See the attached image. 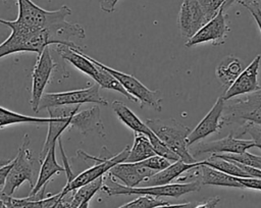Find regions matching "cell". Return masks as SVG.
Returning a JSON list of instances; mask_svg holds the SVG:
<instances>
[{"instance_id": "9c48e42d", "label": "cell", "mask_w": 261, "mask_h": 208, "mask_svg": "<svg viewBox=\"0 0 261 208\" xmlns=\"http://www.w3.org/2000/svg\"><path fill=\"white\" fill-rule=\"evenodd\" d=\"M261 107V89L224 100L222 111L223 125L232 122L243 124L248 114Z\"/></svg>"}, {"instance_id": "ac0fdd59", "label": "cell", "mask_w": 261, "mask_h": 208, "mask_svg": "<svg viewBox=\"0 0 261 208\" xmlns=\"http://www.w3.org/2000/svg\"><path fill=\"white\" fill-rule=\"evenodd\" d=\"M108 175L115 180H120L126 187H137L156 171L142 165L140 162H120L110 168Z\"/></svg>"}, {"instance_id": "f546056e", "label": "cell", "mask_w": 261, "mask_h": 208, "mask_svg": "<svg viewBox=\"0 0 261 208\" xmlns=\"http://www.w3.org/2000/svg\"><path fill=\"white\" fill-rule=\"evenodd\" d=\"M245 134H249L252 138L253 143L255 144V147L261 149V124L246 121L242 124L241 134H239L238 136H242Z\"/></svg>"}, {"instance_id": "4dcf8cb0", "label": "cell", "mask_w": 261, "mask_h": 208, "mask_svg": "<svg viewBox=\"0 0 261 208\" xmlns=\"http://www.w3.org/2000/svg\"><path fill=\"white\" fill-rule=\"evenodd\" d=\"M203 11L205 12L208 20L214 17L219 9L222 7L225 0H197Z\"/></svg>"}, {"instance_id": "e575fe53", "label": "cell", "mask_w": 261, "mask_h": 208, "mask_svg": "<svg viewBox=\"0 0 261 208\" xmlns=\"http://www.w3.org/2000/svg\"><path fill=\"white\" fill-rule=\"evenodd\" d=\"M220 202V198L219 197H212L204 202L201 203H197L194 208H215L216 205Z\"/></svg>"}, {"instance_id": "d590c367", "label": "cell", "mask_w": 261, "mask_h": 208, "mask_svg": "<svg viewBox=\"0 0 261 208\" xmlns=\"http://www.w3.org/2000/svg\"><path fill=\"white\" fill-rule=\"evenodd\" d=\"M246 121H251L257 124H261V107H259L258 109L254 110L253 112H251L250 114H248L245 118Z\"/></svg>"}, {"instance_id": "cb8c5ba5", "label": "cell", "mask_w": 261, "mask_h": 208, "mask_svg": "<svg viewBox=\"0 0 261 208\" xmlns=\"http://www.w3.org/2000/svg\"><path fill=\"white\" fill-rule=\"evenodd\" d=\"M60 197H62L61 193L50 194L43 199H30L29 197L12 198L11 196L4 195V203L10 208H51Z\"/></svg>"}, {"instance_id": "8fae6325", "label": "cell", "mask_w": 261, "mask_h": 208, "mask_svg": "<svg viewBox=\"0 0 261 208\" xmlns=\"http://www.w3.org/2000/svg\"><path fill=\"white\" fill-rule=\"evenodd\" d=\"M55 66H57V63L53 61L49 46H47L40 54H38V58L32 73V92L30 103L35 112H39L38 108L40 100Z\"/></svg>"}, {"instance_id": "7bdbcfd3", "label": "cell", "mask_w": 261, "mask_h": 208, "mask_svg": "<svg viewBox=\"0 0 261 208\" xmlns=\"http://www.w3.org/2000/svg\"><path fill=\"white\" fill-rule=\"evenodd\" d=\"M10 161H11V159H8V160L7 159H0V167L8 164Z\"/></svg>"}, {"instance_id": "484cf974", "label": "cell", "mask_w": 261, "mask_h": 208, "mask_svg": "<svg viewBox=\"0 0 261 208\" xmlns=\"http://www.w3.org/2000/svg\"><path fill=\"white\" fill-rule=\"evenodd\" d=\"M103 181H104V176H101L74 190L73 195L68 200H65L67 208H77L83 202L90 201L93 198V196L99 190H101Z\"/></svg>"}, {"instance_id": "4316f807", "label": "cell", "mask_w": 261, "mask_h": 208, "mask_svg": "<svg viewBox=\"0 0 261 208\" xmlns=\"http://www.w3.org/2000/svg\"><path fill=\"white\" fill-rule=\"evenodd\" d=\"M50 117L23 115L0 106V128L18 123H49Z\"/></svg>"}, {"instance_id": "ee69618b", "label": "cell", "mask_w": 261, "mask_h": 208, "mask_svg": "<svg viewBox=\"0 0 261 208\" xmlns=\"http://www.w3.org/2000/svg\"><path fill=\"white\" fill-rule=\"evenodd\" d=\"M89 203H90V201H85L77 208H89Z\"/></svg>"}, {"instance_id": "7402d4cb", "label": "cell", "mask_w": 261, "mask_h": 208, "mask_svg": "<svg viewBox=\"0 0 261 208\" xmlns=\"http://www.w3.org/2000/svg\"><path fill=\"white\" fill-rule=\"evenodd\" d=\"M111 107L117 115L118 119L130 129H133L135 133L144 134L147 138H149L153 134V132L147 126V124L143 122L124 103L120 101H113L111 103Z\"/></svg>"}, {"instance_id": "ba28073f", "label": "cell", "mask_w": 261, "mask_h": 208, "mask_svg": "<svg viewBox=\"0 0 261 208\" xmlns=\"http://www.w3.org/2000/svg\"><path fill=\"white\" fill-rule=\"evenodd\" d=\"M100 86L98 84H94L88 88L68 91V92H60V93H46L43 94L38 111L42 109H46L52 106H60V105H76L84 103H94L97 105L107 106L108 102L105 98L100 95L99 92Z\"/></svg>"}, {"instance_id": "44dd1931", "label": "cell", "mask_w": 261, "mask_h": 208, "mask_svg": "<svg viewBox=\"0 0 261 208\" xmlns=\"http://www.w3.org/2000/svg\"><path fill=\"white\" fill-rule=\"evenodd\" d=\"M199 181L201 185L244 189L242 184L238 180V177L227 174L225 172H222V171L215 169L213 167H210L208 165H205L204 163L200 165Z\"/></svg>"}, {"instance_id": "52a82bcc", "label": "cell", "mask_w": 261, "mask_h": 208, "mask_svg": "<svg viewBox=\"0 0 261 208\" xmlns=\"http://www.w3.org/2000/svg\"><path fill=\"white\" fill-rule=\"evenodd\" d=\"M86 54V53H85ZM86 56L95 64L103 67L106 69L110 74H112L120 84L121 86L125 89V91L134 97L138 102L141 103V106H149L156 111H161V102L162 98L160 97V91H152L149 88H147L143 83H141L137 77H135L132 74L124 73L122 71L113 69L100 61L90 57L89 55L86 54Z\"/></svg>"}, {"instance_id": "7c38bea8", "label": "cell", "mask_w": 261, "mask_h": 208, "mask_svg": "<svg viewBox=\"0 0 261 208\" xmlns=\"http://www.w3.org/2000/svg\"><path fill=\"white\" fill-rule=\"evenodd\" d=\"M228 33L227 15L220 8L214 17L208 20L193 37L187 40L185 46L190 48L206 42H210L213 46H219L224 44Z\"/></svg>"}, {"instance_id": "277c9868", "label": "cell", "mask_w": 261, "mask_h": 208, "mask_svg": "<svg viewBox=\"0 0 261 208\" xmlns=\"http://www.w3.org/2000/svg\"><path fill=\"white\" fill-rule=\"evenodd\" d=\"M129 146L124 147V149L119 152L116 155H112L106 147L102 148L101 154L98 157L95 156H91L83 151H77V156H81L82 159L84 160H93L96 163L89 167L88 169L84 170L83 172H81L80 174H77L76 176L73 177V179L70 183H66L65 187L62 189V191L60 192L62 197H65L68 193L73 192L74 190L79 189L82 186H85L101 176L104 175V173L108 172L110 170L111 167H113L114 165H116L117 163L120 162H124L128 156L129 153Z\"/></svg>"}, {"instance_id": "2e32d148", "label": "cell", "mask_w": 261, "mask_h": 208, "mask_svg": "<svg viewBox=\"0 0 261 208\" xmlns=\"http://www.w3.org/2000/svg\"><path fill=\"white\" fill-rule=\"evenodd\" d=\"M224 100L219 97L210 111L204 116V118L197 124V126L191 131L188 136L187 144L188 147L192 146L194 143L208 137L213 133H217L224 125L222 122V111H223Z\"/></svg>"}, {"instance_id": "f35d334b", "label": "cell", "mask_w": 261, "mask_h": 208, "mask_svg": "<svg viewBox=\"0 0 261 208\" xmlns=\"http://www.w3.org/2000/svg\"><path fill=\"white\" fill-rule=\"evenodd\" d=\"M11 166H12V160H11L8 164H6V165L0 167V186H3V185H4L5 179H6V176H7V174H8L9 169L11 168Z\"/></svg>"}, {"instance_id": "ffe728a7", "label": "cell", "mask_w": 261, "mask_h": 208, "mask_svg": "<svg viewBox=\"0 0 261 208\" xmlns=\"http://www.w3.org/2000/svg\"><path fill=\"white\" fill-rule=\"evenodd\" d=\"M204 161H198L194 163H186L181 160H177L173 163H170L167 167L164 169L154 173L150 177L146 178L144 180V187H150V186H162L170 184L172 180L178 178L182 173H185L187 170L198 166L200 164H203Z\"/></svg>"}, {"instance_id": "d6a6232c", "label": "cell", "mask_w": 261, "mask_h": 208, "mask_svg": "<svg viewBox=\"0 0 261 208\" xmlns=\"http://www.w3.org/2000/svg\"><path fill=\"white\" fill-rule=\"evenodd\" d=\"M238 180L242 184L244 188L259 190L261 191V178L255 177H238Z\"/></svg>"}, {"instance_id": "836d02e7", "label": "cell", "mask_w": 261, "mask_h": 208, "mask_svg": "<svg viewBox=\"0 0 261 208\" xmlns=\"http://www.w3.org/2000/svg\"><path fill=\"white\" fill-rule=\"evenodd\" d=\"M101 10L107 13H111L115 10V6L118 0H97Z\"/></svg>"}, {"instance_id": "83f0119b", "label": "cell", "mask_w": 261, "mask_h": 208, "mask_svg": "<svg viewBox=\"0 0 261 208\" xmlns=\"http://www.w3.org/2000/svg\"><path fill=\"white\" fill-rule=\"evenodd\" d=\"M215 155L225 160L236 161L251 167H256L261 169V156L254 155L247 151H244L242 153H224V154H215Z\"/></svg>"}, {"instance_id": "5b68a950", "label": "cell", "mask_w": 261, "mask_h": 208, "mask_svg": "<svg viewBox=\"0 0 261 208\" xmlns=\"http://www.w3.org/2000/svg\"><path fill=\"white\" fill-rule=\"evenodd\" d=\"M109 183L103 181L101 191L106 193L108 196L116 195H147L152 197H173L179 198L191 192H197L201 189V184L198 180L190 183H176L167 184L162 186H150V187H126L118 184L117 180L108 175Z\"/></svg>"}, {"instance_id": "e0dca14e", "label": "cell", "mask_w": 261, "mask_h": 208, "mask_svg": "<svg viewBox=\"0 0 261 208\" xmlns=\"http://www.w3.org/2000/svg\"><path fill=\"white\" fill-rule=\"evenodd\" d=\"M64 171V167L58 164L56 160V143L51 146L45 157L41 160V165L35 186L31 189L28 196L31 199H43L46 194V187L48 181L54 174H59ZM50 195V194H49ZM48 195V196H49Z\"/></svg>"}, {"instance_id": "8992f818", "label": "cell", "mask_w": 261, "mask_h": 208, "mask_svg": "<svg viewBox=\"0 0 261 208\" xmlns=\"http://www.w3.org/2000/svg\"><path fill=\"white\" fill-rule=\"evenodd\" d=\"M16 4L18 7L17 17L15 20H10V22L30 30L49 28L71 14V9L67 5H62L56 10H45L32 0H16Z\"/></svg>"}, {"instance_id": "ab89813d", "label": "cell", "mask_w": 261, "mask_h": 208, "mask_svg": "<svg viewBox=\"0 0 261 208\" xmlns=\"http://www.w3.org/2000/svg\"><path fill=\"white\" fill-rule=\"evenodd\" d=\"M248 10L250 11V13L252 14V16L254 17L259 30H260V33H261V10L258 8V7H253V8H248Z\"/></svg>"}, {"instance_id": "9a60e30c", "label": "cell", "mask_w": 261, "mask_h": 208, "mask_svg": "<svg viewBox=\"0 0 261 208\" xmlns=\"http://www.w3.org/2000/svg\"><path fill=\"white\" fill-rule=\"evenodd\" d=\"M261 55H257L253 61L241 71L234 82L226 89L224 92L223 100L230 99L232 97L251 93L257 90H260L261 87L258 83V73H259V66H260Z\"/></svg>"}, {"instance_id": "60d3db41", "label": "cell", "mask_w": 261, "mask_h": 208, "mask_svg": "<svg viewBox=\"0 0 261 208\" xmlns=\"http://www.w3.org/2000/svg\"><path fill=\"white\" fill-rule=\"evenodd\" d=\"M51 208H67L64 198H63V197H60V198L58 199V201H57Z\"/></svg>"}, {"instance_id": "1f68e13d", "label": "cell", "mask_w": 261, "mask_h": 208, "mask_svg": "<svg viewBox=\"0 0 261 208\" xmlns=\"http://www.w3.org/2000/svg\"><path fill=\"white\" fill-rule=\"evenodd\" d=\"M140 163L156 172L164 169L165 167H167L169 164H170V161L167 160L166 158L162 157V156H159V155H154V156H151L145 160H142L140 161Z\"/></svg>"}, {"instance_id": "d4e9b609", "label": "cell", "mask_w": 261, "mask_h": 208, "mask_svg": "<svg viewBox=\"0 0 261 208\" xmlns=\"http://www.w3.org/2000/svg\"><path fill=\"white\" fill-rule=\"evenodd\" d=\"M156 155L149 139L140 133H135L134 145L129 149L128 156L124 162H140Z\"/></svg>"}, {"instance_id": "f6af8a7d", "label": "cell", "mask_w": 261, "mask_h": 208, "mask_svg": "<svg viewBox=\"0 0 261 208\" xmlns=\"http://www.w3.org/2000/svg\"><path fill=\"white\" fill-rule=\"evenodd\" d=\"M2 208H10V207H9V206H7V205H4Z\"/></svg>"}, {"instance_id": "b9f144b4", "label": "cell", "mask_w": 261, "mask_h": 208, "mask_svg": "<svg viewBox=\"0 0 261 208\" xmlns=\"http://www.w3.org/2000/svg\"><path fill=\"white\" fill-rule=\"evenodd\" d=\"M237 0H225V2L223 3V5H222V9H223V11L224 10H226L230 5H232V3H234Z\"/></svg>"}, {"instance_id": "30bf717a", "label": "cell", "mask_w": 261, "mask_h": 208, "mask_svg": "<svg viewBox=\"0 0 261 208\" xmlns=\"http://www.w3.org/2000/svg\"><path fill=\"white\" fill-rule=\"evenodd\" d=\"M80 108L81 104L60 105L46 108L51 119L48 123V134L40 153V161L45 157L51 146L57 142L61 134L69 127L72 116L80 110Z\"/></svg>"}, {"instance_id": "8d00e7d4", "label": "cell", "mask_w": 261, "mask_h": 208, "mask_svg": "<svg viewBox=\"0 0 261 208\" xmlns=\"http://www.w3.org/2000/svg\"><path fill=\"white\" fill-rule=\"evenodd\" d=\"M236 2L243 5L247 9L253 8V7H258L261 10V0H237Z\"/></svg>"}, {"instance_id": "f1b7e54d", "label": "cell", "mask_w": 261, "mask_h": 208, "mask_svg": "<svg viewBox=\"0 0 261 208\" xmlns=\"http://www.w3.org/2000/svg\"><path fill=\"white\" fill-rule=\"evenodd\" d=\"M168 204V202L157 199L156 197L147 196V195H141L137 199L123 204L117 208H154L156 206L165 205Z\"/></svg>"}, {"instance_id": "603a6c76", "label": "cell", "mask_w": 261, "mask_h": 208, "mask_svg": "<svg viewBox=\"0 0 261 208\" xmlns=\"http://www.w3.org/2000/svg\"><path fill=\"white\" fill-rule=\"evenodd\" d=\"M243 70L241 60L232 55L224 57L216 67V75L222 86L228 88Z\"/></svg>"}, {"instance_id": "6da1fadb", "label": "cell", "mask_w": 261, "mask_h": 208, "mask_svg": "<svg viewBox=\"0 0 261 208\" xmlns=\"http://www.w3.org/2000/svg\"><path fill=\"white\" fill-rule=\"evenodd\" d=\"M0 23L11 30L8 38L0 44V58L17 52H37L40 54L45 47L58 44L50 27L42 30H30L14 25L10 20L3 18H0Z\"/></svg>"}, {"instance_id": "7a4b0ae2", "label": "cell", "mask_w": 261, "mask_h": 208, "mask_svg": "<svg viewBox=\"0 0 261 208\" xmlns=\"http://www.w3.org/2000/svg\"><path fill=\"white\" fill-rule=\"evenodd\" d=\"M145 123L160 141L179 157L181 161L186 163L196 162L195 157L190 153L187 144L188 136L191 133L190 127L174 118L147 119Z\"/></svg>"}, {"instance_id": "4fadbf2b", "label": "cell", "mask_w": 261, "mask_h": 208, "mask_svg": "<svg viewBox=\"0 0 261 208\" xmlns=\"http://www.w3.org/2000/svg\"><path fill=\"white\" fill-rule=\"evenodd\" d=\"M207 21L208 18L197 0H182L177 18V25L182 38L190 39Z\"/></svg>"}, {"instance_id": "5bb4252c", "label": "cell", "mask_w": 261, "mask_h": 208, "mask_svg": "<svg viewBox=\"0 0 261 208\" xmlns=\"http://www.w3.org/2000/svg\"><path fill=\"white\" fill-rule=\"evenodd\" d=\"M255 147L253 141L241 140L230 133L227 137L212 142H202L195 146L194 153L195 158L201 154H224V153H242L247 149Z\"/></svg>"}, {"instance_id": "d6986e66", "label": "cell", "mask_w": 261, "mask_h": 208, "mask_svg": "<svg viewBox=\"0 0 261 208\" xmlns=\"http://www.w3.org/2000/svg\"><path fill=\"white\" fill-rule=\"evenodd\" d=\"M69 128H74L84 136L89 134H96L102 138L106 136L99 106L77 111L71 118Z\"/></svg>"}, {"instance_id": "3957f363", "label": "cell", "mask_w": 261, "mask_h": 208, "mask_svg": "<svg viewBox=\"0 0 261 208\" xmlns=\"http://www.w3.org/2000/svg\"><path fill=\"white\" fill-rule=\"evenodd\" d=\"M29 135H24L22 144L18 149L16 157L12 159V166L9 169L3 185L1 193L6 196H12L15 190H17L18 187L24 181H29L31 189H33L36 184V176L38 177L40 169H38V165L41 161H38L34 157L29 148Z\"/></svg>"}, {"instance_id": "74e56055", "label": "cell", "mask_w": 261, "mask_h": 208, "mask_svg": "<svg viewBox=\"0 0 261 208\" xmlns=\"http://www.w3.org/2000/svg\"><path fill=\"white\" fill-rule=\"evenodd\" d=\"M196 202H188V203H182V204H165V205H160L156 206L154 208H194L196 205Z\"/></svg>"}]
</instances>
